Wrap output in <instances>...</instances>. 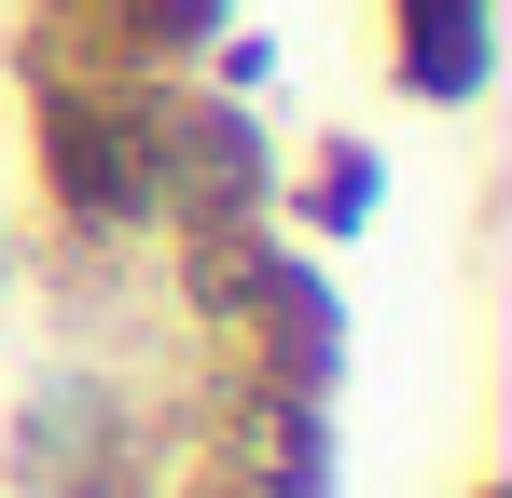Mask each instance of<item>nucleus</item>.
<instances>
[{
    "label": "nucleus",
    "instance_id": "nucleus-1",
    "mask_svg": "<svg viewBox=\"0 0 512 498\" xmlns=\"http://www.w3.org/2000/svg\"><path fill=\"white\" fill-rule=\"evenodd\" d=\"M388 70L402 97H485V0H388Z\"/></svg>",
    "mask_w": 512,
    "mask_h": 498
},
{
    "label": "nucleus",
    "instance_id": "nucleus-2",
    "mask_svg": "<svg viewBox=\"0 0 512 498\" xmlns=\"http://www.w3.org/2000/svg\"><path fill=\"white\" fill-rule=\"evenodd\" d=\"M291 222H319V236H346V222H374V153H360V139H333V153H319V180L291 194Z\"/></svg>",
    "mask_w": 512,
    "mask_h": 498
}]
</instances>
